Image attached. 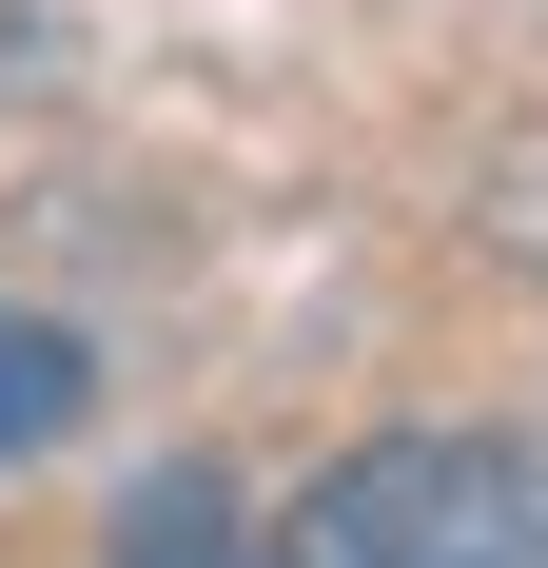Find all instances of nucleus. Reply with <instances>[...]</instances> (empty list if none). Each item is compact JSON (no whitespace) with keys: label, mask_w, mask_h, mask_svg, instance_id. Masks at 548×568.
<instances>
[{"label":"nucleus","mask_w":548,"mask_h":568,"mask_svg":"<svg viewBox=\"0 0 548 568\" xmlns=\"http://www.w3.org/2000/svg\"><path fill=\"white\" fill-rule=\"evenodd\" d=\"M79 412H99V353L59 334V314H0V470H40Z\"/></svg>","instance_id":"nucleus-2"},{"label":"nucleus","mask_w":548,"mask_h":568,"mask_svg":"<svg viewBox=\"0 0 548 568\" xmlns=\"http://www.w3.org/2000/svg\"><path fill=\"white\" fill-rule=\"evenodd\" d=\"M118 568H255V529H235V470L176 452L158 490H118Z\"/></svg>","instance_id":"nucleus-3"},{"label":"nucleus","mask_w":548,"mask_h":568,"mask_svg":"<svg viewBox=\"0 0 548 568\" xmlns=\"http://www.w3.org/2000/svg\"><path fill=\"white\" fill-rule=\"evenodd\" d=\"M529 568H548V432H529Z\"/></svg>","instance_id":"nucleus-4"},{"label":"nucleus","mask_w":548,"mask_h":568,"mask_svg":"<svg viewBox=\"0 0 548 568\" xmlns=\"http://www.w3.org/2000/svg\"><path fill=\"white\" fill-rule=\"evenodd\" d=\"M274 568H529V452L509 432H373L314 470Z\"/></svg>","instance_id":"nucleus-1"}]
</instances>
